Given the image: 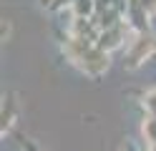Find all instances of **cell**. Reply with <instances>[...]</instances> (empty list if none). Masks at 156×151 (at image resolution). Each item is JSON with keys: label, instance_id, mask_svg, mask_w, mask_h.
<instances>
[{"label": "cell", "instance_id": "obj_3", "mask_svg": "<svg viewBox=\"0 0 156 151\" xmlns=\"http://www.w3.org/2000/svg\"><path fill=\"white\" fill-rule=\"evenodd\" d=\"M121 43V40H119V30H108V33H103L101 35V43H98V48H116V45H119Z\"/></svg>", "mask_w": 156, "mask_h": 151}, {"label": "cell", "instance_id": "obj_8", "mask_svg": "<svg viewBox=\"0 0 156 151\" xmlns=\"http://www.w3.org/2000/svg\"><path fill=\"white\" fill-rule=\"evenodd\" d=\"M151 151H156V146H154V149H151Z\"/></svg>", "mask_w": 156, "mask_h": 151}, {"label": "cell", "instance_id": "obj_4", "mask_svg": "<svg viewBox=\"0 0 156 151\" xmlns=\"http://www.w3.org/2000/svg\"><path fill=\"white\" fill-rule=\"evenodd\" d=\"M73 8H76L78 18H86L93 13V0H73Z\"/></svg>", "mask_w": 156, "mask_h": 151}, {"label": "cell", "instance_id": "obj_1", "mask_svg": "<svg viewBox=\"0 0 156 151\" xmlns=\"http://www.w3.org/2000/svg\"><path fill=\"white\" fill-rule=\"evenodd\" d=\"M78 63L83 66V70L86 73H91V76H98L101 70H106L108 68V56H106V50L103 48H88L86 53L78 58Z\"/></svg>", "mask_w": 156, "mask_h": 151}, {"label": "cell", "instance_id": "obj_6", "mask_svg": "<svg viewBox=\"0 0 156 151\" xmlns=\"http://www.w3.org/2000/svg\"><path fill=\"white\" fill-rule=\"evenodd\" d=\"M146 108H149L151 113L156 116V91H154V93H149V96H146Z\"/></svg>", "mask_w": 156, "mask_h": 151}, {"label": "cell", "instance_id": "obj_5", "mask_svg": "<svg viewBox=\"0 0 156 151\" xmlns=\"http://www.w3.org/2000/svg\"><path fill=\"white\" fill-rule=\"evenodd\" d=\"M144 134H146V138H149L151 144H156V121H146Z\"/></svg>", "mask_w": 156, "mask_h": 151}, {"label": "cell", "instance_id": "obj_7", "mask_svg": "<svg viewBox=\"0 0 156 151\" xmlns=\"http://www.w3.org/2000/svg\"><path fill=\"white\" fill-rule=\"evenodd\" d=\"M141 8L146 10V13H151V10H156V0H139Z\"/></svg>", "mask_w": 156, "mask_h": 151}, {"label": "cell", "instance_id": "obj_2", "mask_svg": "<svg viewBox=\"0 0 156 151\" xmlns=\"http://www.w3.org/2000/svg\"><path fill=\"white\" fill-rule=\"evenodd\" d=\"M151 48H154V38H146V35H144V38L136 40L133 48H131V53H129V68H136V66H139L141 60L151 53Z\"/></svg>", "mask_w": 156, "mask_h": 151}]
</instances>
